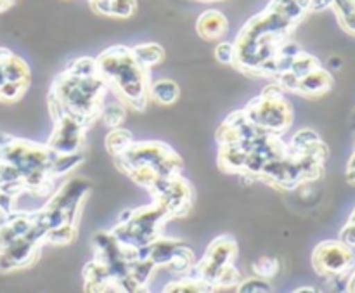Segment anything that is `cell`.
Wrapping results in <instances>:
<instances>
[{"label": "cell", "instance_id": "d6986e66", "mask_svg": "<svg viewBox=\"0 0 355 293\" xmlns=\"http://www.w3.org/2000/svg\"><path fill=\"white\" fill-rule=\"evenodd\" d=\"M180 96V89L173 80L159 78L149 85V99L156 101L158 104H173Z\"/></svg>", "mask_w": 355, "mask_h": 293}, {"label": "cell", "instance_id": "30bf717a", "mask_svg": "<svg viewBox=\"0 0 355 293\" xmlns=\"http://www.w3.org/2000/svg\"><path fill=\"white\" fill-rule=\"evenodd\" d=\"M90 191V183L83 177H73V179L66 181L58 191H55L54 196L49 200L47 205L58 208L62 214L68 215V219L71 222H76V217L80 214V207H82L83 200L89 194Z\"/></svg>", "mask_w": 355, "mask_h": 293}, {"label": "cell", "instance_id": "7a4b0ae2", "mask_svg": "<svg viewBox=\"0 0 355 293\" xmlns=\"http://www.w3.org/2000/svg\"><path fill=\"white\" fill-rule=\"evenodd\" d=\"M97 62V73L113 89L123 104L137 111H144L149 103V69L135 59L130 47L114 45L106 49Z\"/></svg>", "mask_w": 355, "mask_h": 293}, {"label": "cell", "instance_id": "ee69618b", "mask_svg": "<svg viewBox=\"0 0 355 293\" xmlns=\"http://www.w3.org/2000/svg\"><path fill=\"white\" fill-rule=\"evenodd\" d=\"M347 170H355V151H354V155L350 156L349 163H347Z\"/></svg>", "mask_w": 355, "mask_h": 293}, {"label": "cell", "instance_id": "bcb514c9", "mask_svg": "<svg viewBox=\"0 0 355 293\" xmlns=\"http://www.w3.org/2000/svg\"><path fill=\"white\" fill-rule=\"evenodd\" d=\"M6 83V76H3V69H2V65H0V87Z\"/></svg>", "mask_w": 355, "mask_h": 293}, {"label": "cell", "instance_id": "d6a6232c", "mask_svg": "<svg viewBox=\"0 0 355 293\" xmlns=\"http://www.w3.org/2000/svg\"><path fill=\"white\" fill-rule=\"evenodd\" d=\"M101 115H103L104 124H106L107 127L116 128V127H120L121 122H123V118H125V108L118 103L107 104V108L101 110Z\"/></svg>", "mask_w": 355, "mask_h": 293}, {"label": "cell", "instance_id": "681fc988", "mask_svg": "<svg viewBox=\"0 0 355 293\" xmlns=\"http://www.w3.org/2000/svg\"><path fill=\"white\" fill-rule=\"evenodd\" d=\"M352 2H354V3H355V0H352Z\"/></svg>", "mask_w": 355, "mask_h": 293}, {"label": "cell", "instance_id": "277c9868", "mask_svg": "<svg viewBox=\"0 0 355 293\" xmlns=\"http://www.w3.org/2000/svg\"><path fill=\"white\" fill-rule=\"evenodd\" d=\"M114 160L132 181L148 190H151L158 179H172L180 176L182 169L180 156L170 146L158 141L132 142Z\"/></svg>", "mask_w": 355, "mask_h": 293}, {"label": "cell", "instance_id": "74e56055", "mask_svg": "<svg viewBox=\"0 0 355 293\" xmlns=\"http://www.w3.org/2000/svg\"><path fill=\"white\" fill-rule=\"evenodd\" d=\"M340 242L345 243L347 246H350V249L355 250V226L354 224H349V222H347V226L342 229V233H340Z\"/></svg>", "mask_w": 355, "mask_h": 293}, {"label": "cell", "instance_id": "7c38bea8", "mask_svg": "<svg viewBox=\"0 0 355 293\" xmlns=\"http://www.w3.org/2000/svg\"><path fill=\"white\" fill-rule=\"evenodd\" d=\"M229 30V21L224 16V12L217 9H208L198 17L196 31L205 40H220L225 37Z\"/></svg>", "mask_w": 355, "mask_h": 293}, {"label": "cell", "instance_id": "4fadbf2b", "mask_svg": "<svg viewBox=\"0 0 355 293\" xmlns=\"http://www.w3.org/2000/svg\"><path fill=\"white\" fill-rule=\"evenodd\" d=\"M335 83L333 80V75L324 69L322 66H319L318 69H314L312 73L305 75L304 78H300L297 87V94L305 97H319V96H324L326 92H329Z\"/></svg>", "mask_w": 355, "mask_h": 293}, {"label": "cell", "instance_id": "cb8c5ba5", "mask_svg": "<svg viewBox=\"0 0 355 293\" xmlns=\"http://www.w3.org/2000/svg\"><path fill=\"white\" fill-rule=\"evenodd\" d=\"M132 142H134V139H132L130 132L116 127V128H113L110 134H107L106 148H107V151H110L111 155L116 158V156H120L121 153H123L125 149L132 144Z\"/></svg>", "mask_w": 355, "mask_h": 293}, {"label": "cell", "instance_id": "9a60e30c", "mask_svg": "<svg viewBox=\"0 0 355 293\" xmlns=\"http://www.w3.org/2000/svg\"><path fill=\"white\" fill-rule=\"evenodd\" d=\"M236 252H238V246H236L234 240L222 236V238H217L208 246L207 253L203 257V262L211 267L222 269L225 266H231L236 257Z\"/></svg>", "mask_w": 355, "mask_h": 293}, {"label": "cell", "instance_id": "6da1fadb", "mask_svg": "<svg viewBox=\"0 0 355 293\" xmlns=\"http://www.w3.org/2000/svg\"><path fill=\"white\" fill-rule=\"evenodd\" d=\"M293 28V23L267 6L266 10L253 16L239 31L234 40L236 61L232 66L245 73L259 75L260 68L276 58L281 44Z\"/></svg>", "mask_w": 355, "mask_h": 293}, {"label": "cell", "instance_id": "d590c367", "mask_svg": "<svg viewBox=\"0 0 355 293\" xmlns=\"http://www.w3.org/2000/svg\"><path fill=\"white\" fill-rule=\"evenodd\" d=\"M215 58H217L222 65H234L236 61L234 42H220V44L215 47Z\"/></svg>", "mask_w": 355, "mask_h": 293}, {"label": "cell", "instance_id": "4dcf8cb0", "mask_svg": "<svg viewBox=\"0 0 355 293\" xmlns=\"http://www.w3.org/2000/svg\"><path fill=\"white\" fill-rule=\"evenodd\" d=\"M66 72L71 73V75L80 76V78H87V76H96L97 73V62L92 58H80L75 59L71 65L66 68Z\"/></svg>", "mask_w": 355, "mask_h": 293}, {"label": "cell", "instance_id": "ab89813d", "mask_svg": "<svg viewBox=\"0 0 355 293\" xmlns=\"http://www.w3.org/2000/svg\"><path fill=\"white\" fill-rule=\"evenodd\" d=\"M110 2L111 0H90L92 9L97 14H103V16H110Z\"/></svg>", "mask_w": 355, "mask_h": 293}, {"label": "cell", "instance_id": "44dd1931", "mask_svg": "<svg viewBox=\"0 0 355 293\" xmlns=\"http://www.w3.org/2000/svg\"><path fill=\"white\" fill-rule=\"evenodd\" d=\"M132 52H134L135 59L148 69L159 65L163 58H165V51L158 44H139L132 47Z\"/></svg>", "mask_w": 355, "mask_h": 293}, {"label": "cell", "instance_id": "b9f144b4", "mask_svg": "<svg viewBox=\"0 0 355 293\" xmlns=\"http://www.w3.org/2000/svg\"><path fill=\"white\" fill-rule=\"evenodd\" d=\"M349 293H355V267L350 273V281H349Z\"/></svg>", "mask_w": 355, "mask_h": 293}, {"label": "cell", "instance_id": "52a82bcc", "mask_svg": "<svg viewBox=\"0 0 355 293\" xmlns=\"http://www.w3.org/2000/svg\"><path fill=\"white\" fill-rule=\"evenodd\" d=\"M243 111L252 124L269 134H281L293 122V110L284 99V90L277 83L267 85L262 96L255 97Z\"/></svg>", "mask_w": 355, "mask_h": 293}, {"label": "cell", "instance_id": "8d00e7d4", "mask_svg": "<svg viewBox=\"0 0 355 293\" xmlns=\"http://www.w3.org/2000/svg\"><path fill=\"white\" fill-rule=\"evenodd\" d=\"M298 82H300V80H298L291 72H284L274 76V83H277L284 92H286V90L288 92H297Z\"/></svg>", "mask_w": 355, "mask_h": 293}, {"label": "cell", "instance_id": "ffe728a7", "mask_svg": "<svg viewBox=\"0 0 355 293\" xmlns=\"http://www.w3.org/2000/svg\"><path fill=\"white\" fill-rule=\"evenodd\" d=\"M246 156L248 153L243 151L239 146L236 144H222L220 146V167L229 170V172H243L246 163Z\"/></svg>", "mask_w": 355, "mask_h": 293}, {"label": "cell", "instance_id": "f6af8a7d", "mask_svg": "<svg viewBox=\"0 0 355 293\" xmlns=\"http://www.w3.org/2000/svg\"><path fill=\"white\" fill-rule=\"evenodd\" d=\"M329 62H331L333 68H340V66H342V61H340V58H331V59H329Z\"/></svg>", "mask_w": 355, "mask_h": 293}, {"label": "cell", "instance_id": "7dc6e473", "mask_svg": "<svg viewBox=\"0 0 355 293\" xmlns=\"http://www.w3.org/2000/svg\"><path fill=\"white\" fill-rule=\"evenodd\" d=\"M349 224H354V226H355V210L352 212V215H350V219H349Z\"/></svg>", "mask_w": 355, "mask_h": 293}, {"label": "cell", "instance_id": "5b68a950", "mask_svg": "<svg viewBox=\"0 0 355 293\" xmlns=\"http://www.w3.org/2000/svg\"><path fill=\"white\" fill-rule=\"evenodd\" d=\"M55 153L47 144H35L23 139H10L0 142V163H7L23 179L24 187L30 193L44 196L51 193L52 177L51 167Z\"/></svg>", "mask_w": 355, "mask_h": 293}, {"label": "cell", "instance_id": "7bdbcfd3", "mask_svg": "<svg viewBox=\"0 0 355 293\" xmlns=\"http://www.w3.org/2000/svg\"><path fill=\"white\" fill-rule=\"evenodd\" d=\"M347 181L355 186V170H347Z\"/></svg>", "mask_w": 355, "mask_h": 293}, {"label": "cell", "instance_id": "2e32d148", "mask_svg": "<svg viewBox=\"0 0 355 293\" xmlns=\"http://www.w3.org/2000/svg\"><path fill=\"white\" fill-rule=\"evenodd\" d=\"M186 249V245L173 240L158 238L149 245V260L156 267H168L177 256Z\"/></svg>", "mask_w": 355, "mask_h": 293}, {"label": "cell", "instance_id": "f1b7e54d", "mask_svg": "<svg viewBox=\"0 0 355 293\" xmlns=\"http://www.w3.org/2000/svg\"><path fill=\"white\" fill-rule=\"evenodd\" d=\"M155 269L156 266L149 259H144V260L137 259L130 262V276L134 278L135 283L141 285V287H146V285H148L149 278H151L153 271Z\"/></svg>", "mask_w": 355, "mask_h": 293}, {"label": "cell", "instance_id": "83f0119b", "mask_svg": "<svg viewBox=\"0 0 355 293\" xmlns=\"http://www.w3.org/2000/svg\"><path fill=\"white\" fill-rule=\"evenodd\" d=\"M76 236V224H64L59 228L51 229L45 235V242L52 243V245H68L75 240Z\"/></svg>", "mask_w": 355, "mask_h": 293}, {"label": "cell", "instance_id": "3957f363", "mask_svg": "<svg viewBox=\"0 0 355 293\" xmlns=\"http://www.w3.org/2000/svg\"><path fill=\"white\" fill-rule=\"evenodd\" d=\"M107 85L99 75L80 76L62 72L51 89V113L55 117L68 115L82 124L90 125L103 110V97Z\"/></svg>", "mask_w": 355, "mask_h": 293}, {"label": "cell", "instance_id": "5bb4252c", "mask_svg": "<svg viewBox=\"0 0 355 293\" xmlns=\"http://www.w3.org/2000/svg\"><path fill=\"white\" fill-rule=\"evenodd\" d=\"M0 65H2L6 82L21 83V85H26V87L30 85V78H31L30 68H28L26 61L21 59L19 56L10 52L9 49L0 47Z\"/></svg>", "mask_w": 355, "mask_h": 293}, {"label": "cell", "instance_id": "9c48e42d", "mask_svg": "<svg viewBox=\"0 0 355 293\" xmlns=\"http://www.w3.org/2000/svg\"><path fill=\"white\" fill-rule=\"evenodd\" d=\"M54 120L55 128L47 144L49 148L54 153H58V155H68V153L80 151L89 125L82 124V122L68 117V115H59Z\"/></svg>", "mask_w": 355, "mask_h": 293}, {"label": "cell", "instance_id": "d4e9b609", "mask_svg": "<svg viewBox=\"0 0 355 293\" xmlns=\"http://www.w3.org/2000/svg\"><path fill=\"white\" fill-rule=\"evenodd\" d=\"M319 66H321V62H319L318 58H314V56L309 54V52L302 51V52H298V54L293 58V61H291L290 72L293 73L298 80H300V78H304L305 75H309V73L314 72V69H318Z\"/></svg>", "mask_w": 355, "mask_h": 293}, {"label": "cell", "instance_id": "f35d334b", "mask_svg": "<svg viewBox=\"0 0 355 293\" xmlns=\"http://www.w3.org/2000/svg\"><path fill=\"white\" fill-rule=\"evenodd\" d=\"M335 0H309V12H321V10L331 9Z\"/></svg>", "mask_w": 355, "mask_h": 293}, {"label": "cell", "instance_id": "836d02e7", "mask_svg": "<svg viewBox=\"0 0 355 293\" xmlns=\"http://www.w3.org/2000/svg\"><path fill=\"white\" fill-rule=\"evenodd\" d=\"M137 2L135 0H111L110 16L113 17H130L135 12Z\"/></svg>", "mask_w": 355, "mask_h": 293}, {"label": "cell", "instance_id": "c3c4849f", "mask_svg": "<svg viewBox=\"0 0 355 293\" xmlns=\"http://www.w3.org/2000/svg\"><path fill=\"white\" fill-rule=\"evenodd\" d=\"M200 2H217V0H200Z\"/></svg>", "mask_w": 355, "mask_h": 293}, {"label": "cell", "instance_id": "e575fe53", "mask_svg": "<svg viewBox=\"0 0 355 293\" xmlns=\"http://www.w3.org/2000/svg\"><path fill=\"white\" fill-rule=\"evenodd\" d=\"M28 87L21 85V83H12L6 82L0 87V101H6V103H14V101H19L23 97V94L26 92Z\"/></svg>", "mask_w": 355, "mask_h": 293}, {"label": "cell", "instance_id": "603a6c76", "mask_svg": "<svg viewBox=\"0 0 355 293\" xmlns=\"http://www.w3.org/2000/svg\"><path fill=\"white\" fill-rule=\"evenodd\" d=\"M331 9L335 10L343 30L355 35V3L352 0H335Z\"/></svg>", "mask_w": 355, "mask_h": 293}, {"label": "cell", "instance_id": "1f68e13d", "mask_svg": "<svg viewBox=\"0 0 355 293\" xmlns=\"http://www.w3.org/2000/svg\"><path fill=\"white\" fill-rule=\"evenodd\" d=\"M238 293H272V287H270V283L267 280L255 276L239 281Z\"/></svg>", "mask_w": 355, "mask_h": 293}, {"label": "cell", "instance_id": "ba28073f", "mask_svg": "<svg viewBox=\"0 0 355 293\" xmlns=\"http://www.w3.org/2000/svg\"><path fill=\"white\" fill-rule=\"evenodd\" d=\"M312 266L315 273L322 278L352 273L355 267V252L340 240L322 242L315 246L312 253Z\"/></svg>", "mask_w": 355, "mask_h": 293}, {"label": "cell", "instance_id": "60d3db41", "mask_svg": "<svg viewBox=\"0 0 355 293\" xmlns=\"http://www.w3.org/2000/svg\"><path fill=\"white\" fill-rule=\"evenodd\" d=\"M293 293H321L318 288H312V287H302L298 290H295Z\"/></svg>", "mask_w": 355, "mask_h": 293}, {"label": "cell", "instance_id": "ac0fdd59", "mask_svg": "<svg viewBox=\"0 0 355 293\" xmlns=\"http://www.w3.org/2000/svg\"><path fill=\"white\" fill-rule=\"evenodd\" d=\"M269 7L297 26L309 12V0H270Z\"/></svg>", "mask_w": 355, "mask_h": 293}, {"label": "cell", "instance_id": "8992f818", "mask_svg": "<svg viewBox=\"0 0 355 293\" xmlns=\"http://www.w3.org/2000/svg\"><path fill=\"white\" fill-rule=\"evenodd\" d=\"M166 219L170 217L165 208L158 201H153V205L132 210L130 219L123 224L118 222L111 235L123 249H141L159 238V228Z\"/></svg>", "mask_w": 355, "mask_h": 293}, {"label": "cell", "instance_id": "e0dca14e", "mask_svg": "<svg viewBox=\"0 0 355 293\" xmlns=\"http://www.w3.org/2000/svg\"><path fill=\"white\" fill-rule=\"evenodd\" d=\"M83 278H85L87 293H104L113 285L110 271L99 260H92L87 264L83 269Z\"/></svg>", "mask_w": 355, "mask_h": 293}, {"label": "cell", "instance_id": "4316f807", "mask_svg": "<svg viewBox=\"0 0 355 293\" xmlns=\"http://www.w3.org/2000/svg\"><path fill=\"white\" fill-rule=\"evenodd\" d=\"M319 142H321V137H319L318 132H314L312 128H302V131H298L297 134L293 135V139H291L290 142V148L293 149V151L302 153L314 148Z\"/></svg>", "mask_w": 355, "mask_h": 293}, {"label": "cell", "instance_id": "7402d4cb", "mask_svg": "<svg viewBox=\"0 0 355 293\" xmlns=\"http://www.w3.org/2000/svg\"><path fill=\"white\" fill-rule=\"evenodd\" d=\"M82 162H83L82 151L68 153V155H58V153H55L54 160H52V167H51L52 177L58 179V177L66 176V174H69L71 170H75Z\"/></svg>", "mask_w": 355, "mask_h": 293}, {"label": "cell", "instance_id": "8fae6325", "mask_svg": "<svg viewBox=\"0 0 355 293\" xmlns=\"http://www.w3.org/2000/svg\"><path fill=\"white\" fill-rule=\"evenodd\" d=\"M38 250H40V245L28 240L26 236L16 240L12 245L0 252V273H10V271L30 266L37 260Z\"/></svg>", "mask_w": 355, "mask_h": 293}, {"label": "cell", "instance_id": "484cf974", "mask_svg": "<svg viewBox=\"0 0 355 293\" xmlns=\"http://www.w3.org/2000/svg\"><path fill=\"white\" fill-rule=\"evenodd\" d=\"M163 293H214V288L198 278H193V280L172 281L166 285Z\"/></svg>", "mask_w": 355, "mask_h": 293}, {"label": "cell", "instance_id": "f546056e", "mask_svg": "<svg viewBox=\"0 0 355 293\" xmlns=\"http://www.w3.org/2000/svg\"><path fill=\"white\" fill-rule=\"evenodd\" d=\"M279 269H281L279 260L274 259V257H262V259H259L255 264H253L255 276L262 278V280H267V281L276 278L277 273H279Z\"/></svg>", "mask_w": 355, "mask_h": 293}]
</instances>
